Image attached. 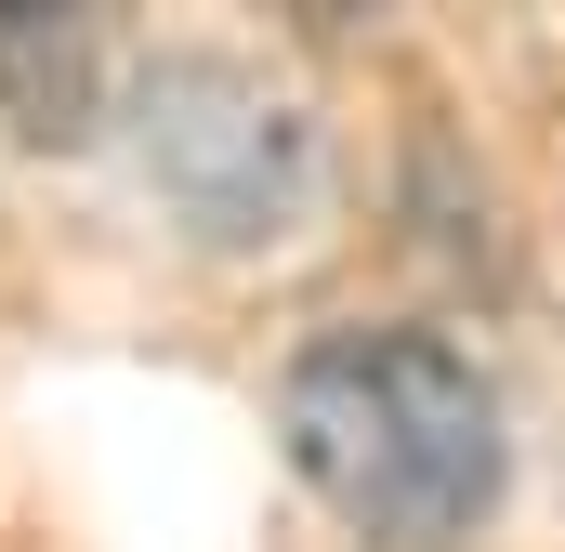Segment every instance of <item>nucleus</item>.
Returning a JSON list of instances; mask_svg holds the SVG:
<instances>
[{
    "instance_id": "1",
    "label": "nucleus",
    "mask_w": 565,
    "mask_h": 552,
    "mask_svg": "<svg viewBox=\"0 0 565 552\" xmlns=\"http://www.w3.org/2000/svg\"><path fill=\"white\" fill-rule=\"evenodd\" d=\"M277 434L302 487L382 552H447L500 500V395L447 329L408 316L316 329L277 382Z\"/></svg>"
},
{
    "instance_id": "2",
    "label": "nucleus",
    "mask_w": 565,
    "mask_h": 552,
    "mask_svg": "<svg viewBox=\"0 0 565 552\" xmlns=\"http://www.w3.org/2000/svg\"><path fill=\"white\" fill-rule=\"evenodd\" d=\"M145 184L198 224V237H289L316 211V132L302 106L264 93L250 66H211V53H171L145 79Z\"/></svg>"
}]
</instances>
